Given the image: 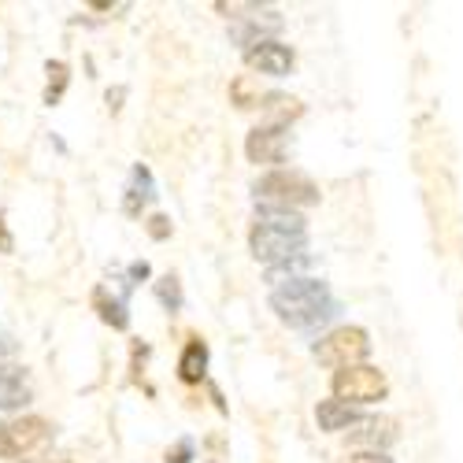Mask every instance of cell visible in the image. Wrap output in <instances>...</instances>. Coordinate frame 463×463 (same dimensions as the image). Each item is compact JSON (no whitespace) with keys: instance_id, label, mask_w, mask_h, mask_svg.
I'll use <instances>...</instances> for the list:
<instances>
[{"instance_id":"cell-25","label":"cell","mask_w":463,"mask_h":463,"mask_svg":"<svg viewBox=\"0 0 463 463\" xmlns=\"http://www.w3.org/2000/svg\"><path fill=\"white\" fill-rule=\"evenodd\" d=\"M130 279H134V282L148 279V263H134V267H130Z\"/></svg>"},{"instance_id":"cell-21","label":"cell","mask_w":463,"mask_h":463,"mask_svg":"<svg viewBox=\"0 0 463 463\" xmlns=\"http://www.w3.org/2000/svg\"><path fill=\"white\" fill-rule=\"evenodd\" d=\"M189 456H193V445L189 441H178L175 449H167V463H189Z\"/></svg>"},{"instance_id":"cell-12","label":"cell","mask_w":463,"mask_h":463,"mask_svg":"<svg viewBox=\"0 0 463 463\" xmlns=\"http://www.w3.org/2000/svg\"><path fill=\"white\" fill-rule=\"evenodd\" d=\"M208 371V345L201 337H189L185 349H182V360H178V378L185 385H197Z\"/></svg>"},{"instance_id":"cell-22","label":"cell","mask_w":463,"mask_h":463,"mask_svg":"<svg viewBox=\"0 0 463 463\" xmlns=\"http://www.w3.org/2000/svg\"><path fill=\"white\" fill-rule=\"evenodd\" d=\"M349 463H393V459L385 456V452H356Z\"/></svg>"},{"instance_id":"cell-2","label":"cell","mask_w":463,"mask_h":463,"mask_svg":"<svg viewBox=\"0 0 463 463\" xmlns=\"http://www.w3.org/2000/svg\"><path fill=\"white\" fill-rule=\"evenodd\" d=\"M271 307L279 312L282 323H289V326H297V330H312V326L326 323V319L337 312V304H334L326 282L307 279V275H304V279H293V282H286V286H279V289L271 293Z\"/></svg>"},{"instance_id":"cell-24","label":"cell","mask_w":463,"mask_h":463,"mask_svg":"<svg viewBox=\"0 0 463 463\" xmlns=\"http://www.w3.org/2000/svg\"><path fill=\"white\" fill-rule=\"evenodd\" d=\"M15 353V337H0V367H5V360Z\"/></svg>"},{"instance_id":"cell-10","label":"cell","mask_w":463,"mask_h":463,"mask_svg":"<svg viewBox=\"0 0 463 463\" xmlns=\"http://www.w3.org/2000/svg\"><path fill=\"white\" fill-rule=\"evenodd\" d=\"M23 404H30V378H26V367L5 364V367H0V411H19Z\"/></svg>"},{"instance_id":"cell-19","label":"cell","mask_w":463,"mask_h":463,"mask_svg":"<svg viewBox=\"0 0 463 463\" xmlns=\"http://www.w3.org/2000/svg\"><path fill=\"white\" fill-rule=\"evenodd\" d=\"M156 297H160V304L167 307V312H178V307H182V286H178V279L175 275L160 279L156 282Z\"/></svg>"},{"instance_id":"cell-27","label":"cell","mask_w":463,"mask_h":463,"mask_svg":"<svg viewBox=\"0 0 463 463\" xmlns=\"http://www.w3.org/2000/svg\"><path fill=\"white\" fill-rule=\"evenodd\" d=\"M60 463H63V459H60Z\"/></svg>"},{"instance_id":"cell-7","label":"cell","mask_w":463,"mask_h":463,"mask_svg":"<svg viewBox=\"0 0 463 463\" xmlns=\"http://www.w3.org/2000/svg\"><path fill=\"white\" fill-rule=\"evenodd\" d=\"M349 441L353 445H367V452H385L397 441V422L385 419V415H367L356 419L349 427Z\"/></svg>"},{"instance_id":"cell-9","label":"cell","mask_w":463,"mask_h":463,"mask_svg":"<svg viewBox=\"0 0 463 463\" xmlns=\"http://www.w3.org/2000/svg\"><path fill=\"white\" fill-rule=\"evenodd\" d=\"M245 152L252 164H282L286 156V127H256L245 141Z\"/></svg>"},{"instance_id":"cell-16","label":"cell","mask_w":463,"mask_h":463,"mask_svg":"<svg viewBox=\"0 0 463 463\" xmlns=\"http://www.w3.org/2000/svg\"><path fill=\"white\" fill-rule=\"evenodd\" d=\"M137 197H141V204L156 197V193H152V175H148V167H141V164L134 167V185L127 189V204H123L127 215H137V212H141V208H137Z\"/></svg>"},{"instance_id":"cell-4","label":"cell","mask_w":463,"mask_h":463,"mask_svg":"<svg viewBox=\"0 0 463 463\" xmlns=\"http://www.w3.org/2000/svg\"><path fill=\"white\" fill-rule=\"evenodd\" d=\"M334 401L341 404H374L382 401L385 393H390V382H385V374L371 364H356V367H345V371H334Z\"/></svg>"},{"instance_id":"cell-6","label":"cell","mask_w":463,"mask_h":463,"mask_svg":"<svg viewBox=\"0 0 463 463\" xmlns=\"http://www.w3.org/2000/svg\"><path fill=\"white\" fill-rule=\"evenodd\" d=\"M49 434H52V427L42 415H23L12 422H0V459H15V456L42 449L49 441Z\"/></svg>"},{"instance_id":"cell-11","label":"cell","mask_w":463,"mask_h":463,"mask_svg":"<svg viewBox=\"0 0 463 463\" xmlns=\"http://www.w3.org/2000/svg\"><path fill=\"white\" fill-rule=\"evenodd\" d=\"M279 30H282V15L279 12H260L256 8L252 15H245L241 26H234V42L245 45V52H249L260 42H271V37H263V33H279Z\"/></svg>"},{"instance_id":"cell-18","label":"cell","mask_w":463,"mask_h":463,"mask_svg":"<svg viewBox=\"0 0 463 463\" xmlns=\"http://www.w3.org/2000/svg\"><path fill=\"white\" fill-rule=\"evenodd\" d=\"M230 97H234L238 108H260V86L249 79V74H241V79L230 86Z\"/></svg>"},{"instance_id":"cell-5","label":"cell","mask_w":463,"mask_h":463,"mask_svg":"<svg viewBox=\"0 0 463 463\" xmlns=\"http://www.w3.org/2000/svg\"><path fill=\"white\" fill-rule=\"evenodd\" d=\"M367 353H371V341H367V330H360V326H337L316 345V360L334 371L364 364Z\"/></svg>"},{"instance_id":"cell-1","label":"cell","mask_w":463,"mask_h":463,"mask_svg":"<svg viewBox=\"0 0 463 463\" xmlns=\"http://www.w3.org/2000/svg\"><path fill=\"white\" fill-rule=\"evenodd\" d=\"M252 256L260 263H282L289 256H300L307 245V226L300 212H279V208H260L252 234H249Z\"/></svg>"},{"instance_id":"cell-23","label":"cell","mask_w":463,"mask_h":463,"mask_svg":"<svg viewBox=\"0 0 463 463\" xmlns=\"http://www.w3.org/2000/svg\"><path fill=\"white\" fill-rule=\"evenodd\" d=\"M12 249H15V241H12L8 226H5V215H0V252H12Z\"/></svg>"},{"instance_id":"cell-14","label":"cell","mask_w":463,"mask_h":463,"mask_svg":"<svg viewBox=\"0 0 463 463\" xmlns=\"http://www.w3.org/2000/svg\"><path fill=\"white\" fill-rule=\"evenodd\" d=\"M260 108H263V115H267V127H286L289 119H297V115L304 111L300 100L282 97V93H267V97H260Z\"/></svg>"},{"instance_id":"cell-26","label":"cell","mask_w":463,"mask_h":463,"mask_svg":"<svg viewBox=\"0 0 463 463\" xmlns=\"http://www.w3.org/2000/svg\"><path fill=\"white\" fill-rule=\"evenodd\" d=\"M119 100H123V90H111V93H108V108H111V111H119V108H123Z\"/></svg>"},{"instance_id":"cell-15","label":"cell","mask_w":463,"mask_h":463,"mask_svg":"<svg viewBox=\"0 0 463 463\" xmlns=\"http://www.w3.org/2000/svg\"><path fill=\"white\" fill-rule=\"evenodd\" d=\"M93 307L100 312V319H104L108 326H115V330H127V326H130L127 304L115 300V297H108V289H97V293H93Z\"/></svg>"},{"instance_id":"cell-8","label":"cell","mask_w":463,"mask_h":463,"mask_svg":"<svg viewBox=\"0 0 463 463\" xmlns=\"http://www.w3.org/2000/svg\"><path fill=\"white\" fill-rule=\"evenodd\" d=\"M245 63L260 74H271V79H282V74L293 71V49L282 42H260L245 52Z\"/></svg>"},{"instance_id":"cell-17","label":"cell","mask_w":463,"mask_h":463,"mask_svg":"<svg viewBox=\"0 0 463 463\" xmlns=\"http://www.w3.org/2000/svg\"><path fill=\"white\" fill-rule=\"evenodd\" d=\"M67 90V63L63 60H52L49 63V86H45V104H60Z\"/></svg>"},{"instance_id":"cell-20","label":"cell","mask_w":463,"mask_h":463,"mask_svg":"<svg viewBox=\"0 0 463 463\" xmlns=\"http://www.w3.org/2000/svg\"><path fill=\"white\" fill-rule=\"evenodd\" d=\"M148 234L156 238V241H167L171 238V219L167 215H152L148 219Z\"/></svg>"},{"instance_id":"cell-3","label":"cell","mask_w":463,"mask_h":463,"mask_svg":"<svg viewBox=\"0 0 463 463\" xmlns=\"http://www.w3.org/2000/svg\"><path fill=\"white\" fill-rule=\"evenodd\" d=\"M256 201L263 208H279V212H297L304 204H319V185L300 175V171H271V175H263L256 185Z\"/></svg>"},{"instance_id":"cell-13","label":"cell","mask_w":463,"mask_h":463,"mask_svg":"<svg viewBox=\"0 0 463 463\" xmlns=\"http://www.w3.org/2000/svg\"><path fill=\"white\" fill-rule=\"evenodd\" d=\"M316 422H319V430H326V434H337V430H349L353 422H356V408H349V404H341V401H319V408H316Z\"/></svg>"}]
</instances>
